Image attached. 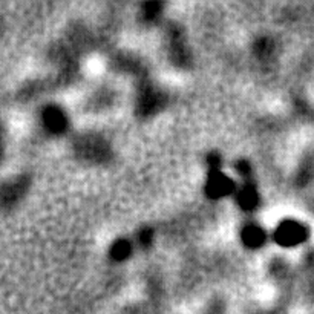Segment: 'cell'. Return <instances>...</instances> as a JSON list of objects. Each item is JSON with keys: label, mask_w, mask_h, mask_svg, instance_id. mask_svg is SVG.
<instances>
[{"label": "cell", "mask_w": 314, "mask_h": 314, "mask_svg": "<svg viewBox=\"0 0 314 314\" xmlns=\"http://www.w3.org/2000/svg\"><path fill=\"white\" fill-rule=\"evenodd\" d=\"M46 123H48V126L52 130H60V129H62L66 124V119L62 115V112L54 109V111H48L46 112Z\"/></svg>", "instance_id": "cell-4"}, {"label": "cell", "mask_w": 314, "mask_h": 314, "mask_svg": "<svg viewBox=\"0 0 314 314\" xmlns=\"http://www.w3.org/2000/svg\"><path fill=\"white\" fill-rule=\"evenodd\" d=\"M242 237H244L245 244H248L250 247H258L264 242V232L258 227L251 226V227H247L244 230Z\"/></svg>", "instance_id": "cell-3"}, {"label": "cell", "mask_w": 314, "mask_h": 314, "mask_svg": "<svg viewBox=\"0 0 314 314\" xmlns=\"http://www.w3.org/2000/svg\"><path fill=\"white\" fill-rule=\"evenodd\" d=\"M305 239V230L301 224L287 221L283 222L282 226L276 232V241L282 245H296L299 242H302Z\"/></svg>", "instance_id": "cell-1"}, {"label": "cell", "mask_w": 314, "mask_h": 314, "mask_svg": "<svg viewBox=\"0 0 314 314\" xmlns=\"http://www.w3.org/2000/svg\"><path fill=\"white\" fill-rule=\"evenodd\" d=\"M256 193L251 189H245L244 193H241V205H244L245 208H253L256 205Z\"/></svg>", "instance_id": "cell-5"}, {"label": "cell", "mask_w": 314, "mask_h": 314, "mask_svg": "<svg viewBox=\"0 0 314 314\" xmlns=\"http://www.w3.org/2000/svg\"><path fill=\"white\" fill-rule=\"evenodd\" d=\"M114 256L117 259H123L129 255V245L126 242H118L115 247H114Z\"/></svg>", "instance_id": "cell-6"}, {"label": "cell", "mask_w": 314, "mask_h": 314, "mask_svg": "<svg viewBox=\"0 0 314 314\" xmlns=\"http://www.w3.org/2000/svg\"><path fill=\"white\" fill-rule=\"evenodd\" d=\"M230 190H232V183L229 181V178H226L221 173H215L210 178V181H208V186H207V192L210 193L212 196L227 195Z\"/></svg>", "instance_id": "cell-2"}]
</instances>
